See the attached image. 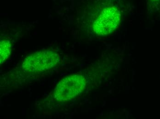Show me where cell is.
<instances>
[{"label": "cell", "mask_w": 160, "mask_h": 119, "mask_svg": "<svg viewBox=\"0 0 160 119\" xmlns=\"http://www.w3.org/2000/svg\"><path fill=\"white\" fill-rule=\"evenodd\" d=\"M83 76L73 75L65 77L57 86L54 98L59 102H65L74 98L82 92L86 86Z\"/></svg>", "instance_id": "obj_1"}, {"label": "cell", "mask_w": 160, "mask_h": 119, "mask_svg": "<svg viewBox=\"0 0 160 119\" xmlns=\"http://www.w3.org/2000/svg\"><path fill=\"white\" fill-rule=\"evenodd\" d=\"M60 62L58 55L50 51H41L28 56L22 64L24 70L40 72L52 68Z\"/></svg>", "instance_id": "obj_2"}, {"label": "cell", "mask_w": 160, "mask_h": 119, "mask_svg": "<svg viewBox=\"0 0 160 119\" xmlns=\"http://www.w3.org/2000/svg\"><path fill=\"white\" fill-rule=\"evenodd\" d=\"M11 44L8 41L2 40L1 41V48H0V57H1V63L3 62L5 60L8 58L10 55Z\"/></svg>", "instance_id": "obj_4"}, {"label": "cell", "mask_w": 160, "mask_h": 119, "mask_svg": "<svg viewBox=\"0 0 160 119\" xmlns=\"http://www.w3.org/2000/svg\"><path fill=\"white\" fill-rule=\"evenodd\" d=\"M121 16L119 10L115 4L104 9L93 24L92 28L94 32L98 36L112 33L118 25Z\"/></svg>", "instance_id": "obj_3"}]
</instances>
